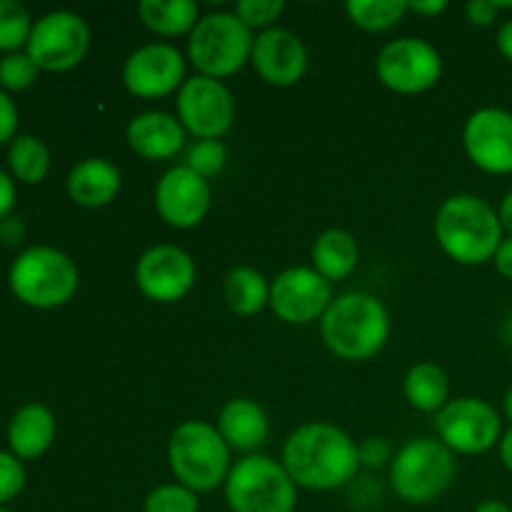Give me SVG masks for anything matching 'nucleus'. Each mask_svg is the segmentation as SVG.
<instances>
[{
	"mask_svg": "<svg viewBox=\"0 0 512 512\" xmlns=\"http://www.w3.org/2000/svg\"><path fill=\"white\" fill-rule=\"evenodd\" d=\"M280 463L298 488L330 493L358 475V443L338 425L315 420L288 435Z\"/></svg>",
	"mask_w": 512,
	"mask_h": 512,
	"instance_id": "f257e3e1",
	"label": "nucleus"
},
{
	"mask_svg": "<svg viewBox=\"0 0 512 512\" xmlns=\"http://www.w3.org/2000/svg\"><path fill=\"white\" fill-rule=\"evenodd\" d=\"M503 238L505 230L498 210L480 195H450L435 213V240L458 265L473 268L488 263Z\"/></svg>",
	"mask_w": 512,
	"mask_h": 512,
	"instance_id": "f03ea898",
	"label": "nucleus"
},
{
	"mask_svg": "<svg viewBox=\"0 0 512 512\" xmlns=\"http://www.w3.org/2000/svg\"><path fill=\"white\" fill-rule=\"evenodd\" d=\"M323 343L335 358L363 363L375 358L390 338V313L370 293H343L320 320Z\"/></svg>",
	"mask_w": 512,
	"mask_h": 512,
	"instance_id": "7ed1b4c3",
	"label": "nucleus"
},
{
	"mask_svg": "<svg viewBox=\"0 0 512 512\" xmlns=\"http://www.w3.org/2000/svg\"><path fill=\"white\" fill-rule=\"evenodd\" d=\"M228 443L218 428L205 420H185L170 433L168 465L175 475V483L185 485L193 493H213L223 488L230 468Z\"/></svg>",
	"mask_w": 512,
	"mask_h": 512,
	"instance_id": "20e7f679",
	"label": "nucleus"
},
{
	"mask_svg": "<svg viewBox=\"0 0 512 512\" xmlns=\"http://www.w3.org/2000/svg\"><path fill=\"white\" fill-rule=\"evenodd\" d=\"M8 283L15 298L28 308L55 310L75 298L80 273L63 250L53 245H30L10 265Z\"/></svg>",
	"mask_w": 512,
	"mask_h": 512,
	"instance_id": "39448f33",
	"label": "nucleus"
},
{
	"mask_svg": "<svg viewBox=\"0 0 512 512\" xmlns=\"http://www.w3.org/2000/svg\"><path fill=\"white\" fill-rule=\"evenodd\" d=\"M458 463L438 438H413L390 463V488L403 503L430 505L448 493Z\"/></svg>",
	"mask_w": 512,
	"mask_h": 512,
	"instance_id": "423d86ee",
	"label": "nucleus"
},
{
	"mask_svg": "<svg viewBox=\"0 0 512 512\" xmlns=\"http://www.w3.org/2000/svg\"><path fill=\"white\" fill-rule=\"evenodd\" d=\"M255 33L228 10L208 13L188 35V60L198 75L225 80L243 70L253 55Z\"/></svg>",
	"mask_w": 512,
	"mask_h": 512,
	"instance_id": "0eeeda50",
	"label": "nucleus"
},
{
	"mask_svg": "<svg viewBox=\"0 0 512 512\" xmlns=\"http://www.w3.org/2000/svg\"><path fill=\"white\" fill-rule=\"evenodd\" d=\"M223 490L230 512H293L298 505V485L288 470L263 453L233 463Z\"/></svg>",
	"mask_w": 512,
	"mask_h": 512,
	"instance_id": "6e6552de",
	"label": "nucleus"
},
{
	"mask_svg": "<svg viewBox=\"0 0 512 512\" xmlns=\"http://www.w3.org/2000/svg\"><path fill=\"white\" fill-rule=\"evenodd\" d=\"M438 440L455 455H483L503 438V415L483 398H455L435 415Z\"/></svg>",
	"mask_w": 512,
	"mask_h": 512,
	"instance_id": "1a4fd4ad",
	"label": "nucleus"
},
{
	"mask_svg": "<svg viewBox=\"0 0 512 512\" xmlns=\"http://www.w3.org/2000/svg\"><path fill=\"white\" fill-rule=\"evenodd\" d=\"M375 73L388 90L418 95L443 78V55L423 38H398L383 45L375 58Z\"/></svg>",
	"mask_w": 512,
	"mask_h": 512,
	"instance_id": "9d476101",
	"label": "nucleus"
},
{
	"mask_svg": "<svg viewBox=\"0 0 512 512\" xmlns=\"http://www.w3.org/2000/svg\"><path fill=\"white\" fill-rule=\"evenodd\" d=\"M88 50V23L73 10H53L35 20L25 53L45 73H65L83 63Z\"/></svg>",
	"mask_w": 512,
	"mask_h": 512,
	"instance_id": "9b49d317",
	"label": "nucleus"
},
{
	"mask_svg": "<svg viewBox=\"0 0 512 512\" xmlns=\"http://www.w3.org/2000/svg\"><path fill=\"white\" fill-rule=\"evenodd\" d=\"M175 113L195 140H220L235 123V98L223 80L193 75L175 93Z\"/></svg>",
	"mask_w": 512,
	"mask_h": 512,
	"instance_id": "f8f14e48",
	"label": "nucleus"
},
{
	"mask_svg": "<svg viewBox=\"0 0 512 512\" xmlns=\"http://www.w3.org/2000/svg\"><path fill=\"white\" fill-rule=\"evenodd\" d=\"M333 300V283L305 265L283 270L270 283V310L288 325L320 323Z\"/></svg>",
	"mask_w": 512,
	"mask_h": 512,
	"instance_id": "ddd939ff",
	"label": "nucleus"
},
{
	"mask_svg": "<svg viewBox=\"0 0 512 512\" xmlns=\"http://www.w3.org/2000/svg\"><path fill=\"white\" fill-rule=\"evenodd\" d=\"M188 58L173 43H145L128 55L123 65V85L130 95L158 100L183 88Z\"/></svg>",
	"mask_w": 512,
	"mask_h": 512,
	"instance_id": "4468645a",
	"label": "nucleus"
},
{
	"mask_svg": "<svg viewBox=\"0 0 512 512\" xmlns=\"http://www.w3.org/2000/svg\"><path fill=\"white\" fill-rule=\"evenodd\" d=\"M198 268L188 250L178 245H153L135 265V285L153 303H178L193 290Z\"/></svg>",
	"mask_w": 512,
	"mask_h": 512,
	"instance_id": "2eb2a0df",
	"label": "nucleus"
},
{
	"mask_svg": "<svg viewBox=\"0 0 512 512\" xmlns=\"http://www.w3.org/2000/svg\"><path fill=\"white\" fill-rule=\"evenodd\" d=\"M213 200V190L205 178L185 165L165 170L155 185V210L160 220L175 230L198 228Z\"/></svg>",
	"mask_w": 512,
	"mask_h": 512,
	"instance_id": "dca6fc26",
	"label": "nucleus"
},
{
	"mask_svg": "<svg viewBox=\"0 0 512 512\" xmlns=\"http://www.w3.org/2000/svg\"><path fill=\"white\" fill-rule=\"evenodd\" d=\"M463 148L470 163L490 175L512 173V113L480 108L465 120Z\"/></svg>",
	"mask_w": 512,
	"mask_h": 512,
	"instance_id": "f3484780",
	"label": "nucleus"
},
{
	"mask_svg": "<svg viewBox=\"0 0 512 512\" xmlns=\"http://www.w3.org/2000/svg\"><path fill=\"white\" fill-rule=\"evenodd\" d=\"M250 65L263 83L273 88H293L308 73V50L298 33L275 25L255 35Z\"/></svg>",
	"mask_w": 512,
	"mask_h": 512,
	"instance_id": "a211bd4d",
	"label": "nucleus"
},
{
	"mask_svg": "<svg viewBox=\"0 0 512 512\" xmlns=\"http://www.w3.org/2000/svg\"><path fill=\"white\" fill-rule=\"evenodd\" d=\"M125 140L130 150L145 160H170L185 148L188 133L180 125L178 115L163 110H148L135 115L125 128Z\"/></svg>",
	"mask_w": 512,
	"mask_h": 512,
	"instance_id": "6ab92c4d",
	"label": "nucleus"
},
{
	"mask_svg": "<svg viewBox=\"0 0 512 512\" xmlns=\"http://www.w3.org/2000/svg\"><path fill=\"white\" fill-rule=\"evenodd\" d=\"M215 428L233 453L255 455L268 443L270 420L255 400L233 398L220 408Z\"/></svg>",
	"mask_w": 512,
	"mask_h": 512,
	"instance_id": "aec40b11",
	"label": "nucleus"
},
{
	"mask_svg": "<svg viewBox=\"0 0 512 512\" xmlns=\"http://www.w3.org/2000/svg\"><path fill=\"white\" fill-rule=\"evenodd\" d=\"M65 188H68L70 200L80 208H105L118 198L123 188V175L113 160L85 158L70 168Z\"/></svg>",
	"mask_w": 512,
	"mask_h": 512,
	"instance_id": "412c9836",
	"label": "nucleus"
},
{
	"mask_svg": "<svg viewBox=\"0 0 512 512\" xmlns=\"http://www.w3.org/2000/svg\"><path fill=\"white\" fill-rule=\"evenodd\" d=\"M58 420L43 403H28L15 410L8 423V448L18 460H38L53 445Z\"/></svg>",
	"mask_w": 512,
	"mask_h": 512,
	"instance_id": "4be33fe9",
	"label": "nucleus"
},
{
	"mask_svg": "<svg viewBox=\"0 0 512 512\" xmlns=\"http://www.w3.org/2000/svg\"><path fill=\"white\" fill-rule=\"evenodd\" d=\"M310 260L313 268L323 275L328 283H340V280L350 278L358 268L360 248L353 233L343 228H330L315 238L313 248H310Z\"/></svg>",
	"mask_w": 512,
	"mask_h": 512,
	"instance_id": "5701e85b",
	"label": "nucleus"
},
{
	"mask_svg": "<svg viewBox=\"0 0 512 512\" xmlns=\"http://www.w3.org/2000/svg\"><path fill=\"white\" fill-rule=\"evenodd\" d=\"M138 18L150 33L178 38L193 33L203 15L193 0H140Z\"/></svg>",
	"mask_w": 512,
	"mask_h": 512,
	"instance_id": "b1692460",
	"label": "nucleus"
},
{
	"mask_svg": "<svg viewBox=\"0 0 512 512\" xmlns=\"http://www.w3.org/2000/svg\"><path fill=\"white\" fill-rule=\"evenodd\" d=\"M403 393L410 408L438 415L450 403V380L440 365L425 360L405 373Z\"/></svg>",
	"mask_w": 512,
	"mask_h": 512,
	"instance_id": "393cba45",
	"label": "nucleus"
},
{
	"mask_svg": "<svg viewBox=\"0 0 512 512\" xmlns=\"http://www.w3.org/2000/svg\"><path fill=\"white\" fill-rule=\"evenodd\" d=\"M223 298L235 315L250 318L270 308V283L260 270L238 265L225 275Z\"/></svg>",
	"mask_w": 512,
	"mask_h": 512,
	"instance_id": "a878e982",
	"label": "nucleus"
},
{
	"mask_svg": "<svg viewBox=\"0 0 512 512\" xmlns=\"http://www.w3.org/2000/svg\"><path fill=\"white\" fill-rule=\"evenodd\" d=\"M8 170L13 180L25 185L43 183L50 173V150L38 135H15L8 145Z\"/></svg>",
	"mask_w": 512,
	"mask_h": 512,
	"instance_id": "bb28decb",
	"label": "nucleus"
},
{
	"mask_svg": "<svg viewBox=\"0 0 512 512\" xmlns=\"http://www.w3.org/2000/svg\"><path fill=\"white\" fill-rule=\"evenodd\" d=\"M345 13L368 33H385L400 25V20L408 13V0H350L345 5Z\"/></svg>",
	"mask_w": 512,
	"mask_h": 512,
	"instance_id": "cd10ccee",
	"label": "nucleus"
},
{
	"mask_svg": "<svg viewBox=\"0 0 512 512\" xmlns=\"http://www.w3.org/2000/svg\"><path fill=\"white\" fill-rule=\"evenodd\" d=\"M35 20L18 0H0V53H20L28 48Z\"/></svg>",
	"mask_w": 512,
	"mask_h": 512,
	"instance_id": "c85d7f7f",
	"label": "nucleus"
},
{
	"mask_svg": "<svg viewBox=\"0 0 512 512\" xmlns=\"http://www.w3.org/2000/svg\"><path fill=\"white\" fill-rule=\"evenodd\" d=\"M143 512H200L198 493L180 483H163L148 493Z\"/></svg>",
	"mask_w": 512,
	"mask_h": 512,
	"instance_id": "c756f323",
	"label": "nucleus"
},
{
	"mask_svg": "<svg viewBox=\"0 0 512 512\" xmlns=\"http://www.w3.org/2000/svg\"><path fill=\"white\" fill-rule=\"evenodd\" d=\"M183 165L198 173L200 178L210 180L223 173L228 165V148L223 145V140H195L185 153Z\"/></svg>",
	"mask_w": 512,
	"mask_h": 512,
	"instance_id": "7c9ffc66",
	"label": "nucleus"
},
{
	"mask_svg": "<svg viewBox=\"0 0 512 512\" xmlns=\"http://www.w3.org/2000/svg\"><path fill=\"white\" fill-rule=\"evenodd\" d=\"M40 68L30 60L25 50L20 53H8L0 58V88L5 93H23L38 80Z\"/></svg>",
	"mask_w": 512,
	"mask_h": 512,
	"instance_id": "2f4dec72",
	"label": "nucleus"
},
{
	"mask_svg": "<svg viewBox=\"0 0 512 512\" xmlns=\"http://www.w3.org/2000/svg\"><path fill=\"white\" fill-rule=\"evenodd\" d=\"M283 10V0H238L233 13L238 15L253 33L255 30L263 33V30L275 28V23H278V18L283 15Z\"/></svg>",
	"mask_w": 512,
	"mask_h": 512,
	"instance_id": "473e14b6",
	"label": "nucleus"
},
{
	"mask_svg": "<svg viewBox=\"0 0 512 512\" xmlns=\"http://www.w3.org/2000/svg\"><path fill=\"white\" fill-rule=\"evenodd\" d=\"M25 488L23 460L15 458L10 450H0V505L18 498Z\"/></svg>",
	"mask_w": 512,
	"mask_h": 512,
	"instance_id": "72a5a7b5",
	"label": "nucleus"
},
{
	"mask_svg": "<svg viewBox=\"0 0 512 512\" xmlns=\"http://www.w3.org/2000/svg\"><path fill=\"white\" fill-rule=\"evenodd\" d=\"M393 458V445L385 438H365L363 443H358L360 468H383V465L393 463Z\"/></svg>",
	"mask_w": 512,
	"mask_h": 512,
	"instance_id": "f704fd0d",
	"label": "nucleus"
},
{
	"mask_svg": "<svg viewBox=\"0 0 512 512\" xmlns=\"http://www.w3.org/2000/svg\"><path fill=\"white\" fill-rule=\"evenodd\" d=\"M15 133H18V108L13 98L0 88V145L13 143Z\"/></svg>",
	"mask_w": 512,
	"mask_h": 512,
	"instance_id": "c9c22d12",
	"label": "nucleus"
},
{
	"mask_svg": "<svg viewBox=\"0 0 512 512\" xmlns=\"http://www.w3.org/2000/svg\"><path fill=\"white\" fill-rule=\"evenodd\" d=\"M465 15L473 25L478 28H488L498 20L500 8H498V0H473V3L465 5Z\"/></svg>",
	"mask_w": 512,
	"mask_h": 512,
	"instance_id": "e433bc0d",
	"label": "nucleus"
},
{
	"mask_svg": "<svg viewBox=\"0 0 512 512\" xmlns=\"http://www.w3.org/2000/svg\"><path fill=\"white\" fill-rule=\"evenodd\" d=\"M25 223L23 218H18V215L10 213L8 218L0 220V243L8 245V248H13V245H20L25 240Z\"/></svg>",
	"mask_w": 512,
	"mask_h": 512,
	"instance_id": "4c0bfd02",
	"label": "nucleus"
},
{
	"mask_svg": "<svg viewBox=\"0 0 512 512\" xmlns=\"http://www.w3.org/2000/svg\"><path fill=\"white\" fill-rule=\"evenodd\" d=\"M15 198H18V190H15L13 175L0 168V220L13 213Z\"/></svg>",
	"mask_w": 512,
	"mask_h": 512,
	"instance_id": "58836bf2",
	"label": "nucleus"
},
{
	"mask_svg": "<svg viewBox=\"0 0 512 512\" xmlns=\"http://www.w3.org/2000/svg\"><path fill=\"white\" fill-rule=\"evenodd\" d=\"M493 265L505 280H512V238L510 235H505L503 243H500V248L495 250Z\"/></svg>",
	"mask_w": 512,
	"mask_h": 512,
	"instance_id": "ea45409f",
	"label": "nucleus"
},
{
	"mask_svg": "<svg viewBox=\"0 0 512 512\" xmlns=\"http://www.w3.org/2000/svg\"><path fill=\"white\" fill-rule=\"evenodd\" d=\"M443 10H448V3H445V0H418V3L410 0L408 3V13L423 15V18H433V15H440Z\"/></svg>",
	"mask_w": 512,
	"mask_h": 512,
	"instance_id": "a19ab883",
	"label": "nucleus"
},
{
	"mask_svg": "<svg viewBox=\"0 0 512 512\" xmlns=\"http://www.w3.org/2000/svg\"><path fill=\"white\" fill-rule=\"evenodd\" d=\"M498 50L505 60L512 63V18L498 28Z\"/></svg>",
	"mask_w": 512,
	"mask_h": 512,
	"instance_id": "79ce46f5",
	"label": "nucleus"
},
{
	"mask_svg": "<svg viewBox=\"0 0 512 512\" xmlns=\"http://www.w3.org/2000/svg\"><path fill=\"white\" fill-rule=\"evenodd\" d=\"M498 215H500V223H503L505 235H510L512 238V188L503 195V200H500Z\"/></svg>",
	"mask_w": 512,
	"mask_h": 512,
	"instance_id": "37998d69",
	"label": "nucleus"
},
{
	"mask_svg": "<svg viewBox=\"0 0 512 512\" xmlns=\"http://www.w3.org/2000/svg\"><path fill=\"white\" fill-rule=\"evenodd\" d=\"M498 453H500V460H503L505 470H508V473L512 475V425L508 430H505L503 438H500Z\"/></svg>",
	"mask_w": 512,
	"mask_h": 512,
	"instance_id": "c03bdc74",
	"label": "nucleus"
},
{
	"mask_svg": "<svg viewBox=\"0 0 512 512\" xmlns=\"http://www.w3.org/2000/svg\"><path fill=\"white\" fill-rule=\"evenodd\" d=\"M473 512H512V508L503 500H483Z\"/></svg>",
	"mask_w": 512,
	"mask_h": 512,
	"instance_id": "a18cd8bd",
	"label": "nucleus"
},
{
	"mask_svg": "<svg viewBox=\"0 0 512 512\" xmlns=\"http://www.w3.org/2000/svg\"><path fill=\"white\" fill-rule=\"evenodd\" d=\"M503 418L512 425V388H508V393L503 395Z\"/></svg>",
	"mask_w": 512,
	"mask_h": 512,
	"instance_id": "49530a36",
	"label": "nucleus"
},
{
	"mask_svg": "<svg viewBox=\"0 0 512 512\" xmlns=\"http://www.w3.org/2000/svg\"><path fill=\"white\" fill-rule=\"evenodd\" d=\"M0 512H10L8 508H5V505H0Z\"/></svg>",
	"mask_w": 512,
	"mask_h": 512,
	"instance_id": "de8ad7c7",
	"label": "nucleus"
}]
</instances>
